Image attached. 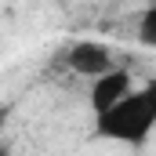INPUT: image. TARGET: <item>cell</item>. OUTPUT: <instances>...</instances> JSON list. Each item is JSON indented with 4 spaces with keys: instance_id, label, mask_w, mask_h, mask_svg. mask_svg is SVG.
I'll use <instances>...</instances> for the list:
<instances>
[{
    "instance_id": "obj_1",
    "label": "cell",
    "mask_w": 156,
    "mask_h": 156,
    "mask_svg": "<svg viewBox=\"0 0 156 156\" xmlns=\"http://www.w3.org/2000/svg\"><path fill=\"white\" fill-rule=\"evenodd\" d=\"M94 127L102 138L120 142V145H145L149 134L156 131V80L142 83V87H131L116 105H109L105 113L94 116Z\"/></svg>"
},
{
    "instance_id": "obj_2",
    "label": "cell",
    "mask_w": 156,
    "mask_h": 156,
    "mask_svg": "<svg viewBox=\"0 0 156 156\" xmlns=\"http://www.w3.org/2000/svg\"><path fill=\"white\" fill-rule=\"evenodd\" d=\"M66 66H69V73H76V76H98V73L113 69L116 62H113V51H109L105 44H98V40H76V44L66 51Z\"/></svg>"
},
{
    "instance_id": "obj_3",
    "label": "cell",
    "mask_w": 156,
    "mask_h": 156,
    "mask_svg": "<svg viewBox=\"0 0 156 156\" xmlns=\"http://www.w3.org/2000/svg\"><path fill=\"white\" fill-rule=\"evenodd\" d=\"M127 91H131V73L120 69V66L98 73V76H91V98H87V102H91V113H94V116L105 113L109 105H116Z\"/></svg>"
},
{
    "instance_id": "obj_4",
    "label": "cell",
    "mask_w": 156,
    "mask_h": 156,
    "mask_svg": "<svg viewBox=\"0 0 156 156\" xmlns=\"http://www.w3.org/2000/svg\"><path fill=\"white\" fill-rule=\"evenodd\" d=\"M138 40L156 51V0H145V11L138 18Z\"/></svg>"
},
{
    "instance_id": "obj_5",
    "label": "cell",
    "mask_w": 156,
    "mask_h": 156,
    "mask_svg": "<svg viewBox=\"0 0 156 156\" xmlns=\"http://www.w3.org/2000/svg\"><path fill=\"white\" fill-rule=\"evenodd\" d=\"M142 4H145V0H142Z\"/></svg>"
}]
</instances>
